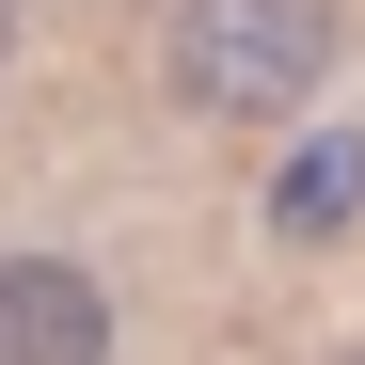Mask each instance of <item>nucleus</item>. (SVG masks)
Masks as SVG:
<instances>
[{
	"label": "nucleus",
	"instance_id": "1",
	"mask_svg": "<svg viewBox=\"0 0 365 365\" xmlns=\"http://www.w3.org/2000/svg\"><path fill=\"white\" fill-rule=\"evenodd\" d=\"M159 64H175V111L270 128V111H302L318 64H334V0H175Z\"/></svg>",
	"mask_w": 365,
	"mask_h": 365
},
{
	"label": "nucleus",
	"instance_id": "2",
	"mask_svg": "<svg viewBox=\"0 0 365 365\" xmlns=\"http://www.w3.org/2000/svg\"><path fill=\"white\" fill-rule=\"evenodd\" d=\"M0 365H111V286L80 255H0Z\"/></svg>",
	"mask_w": 365,
	"mask_h": 365
},
{
	"label": "nucleus",
	"instance_id": "3",
	"mask_svg": "<svg viewBox=\"0 0 365 365\" xmlns=\"http://www.w3.org/2000/svg\"><path fill=\"white\" fill-rule=\"evenodd\" d=\"M334 222H365V128H318L270 175V238H334Z\"/></svg>",
	"mask_w": 365,
	"mask_h": 365
},
{
	"label": "nucleus",
	"instance_id": "4",
	"mask_svg": "<svg viewBox=\"0 0 365 365\" xmlns=\"http://www.w3.org/2000/svg\"><path fill=\"white\" fill-rule=\"evenodd\" d=\"M0 64H16V0H0Z\"/></svg>",
	"mask_w": 365,
	"mask_h": 365
}]
</instances>
